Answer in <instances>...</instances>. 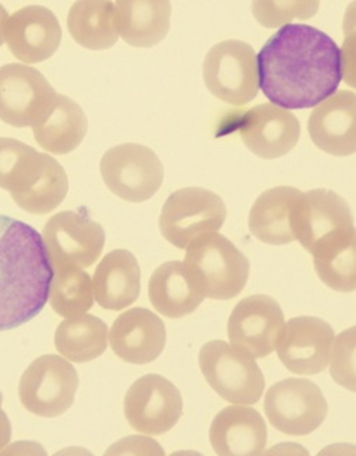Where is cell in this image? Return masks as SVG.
Instances as JSON below:
<instances>
[{"label":"cell","mask_w":356,"mask_h":456,"mask_svg":"<svg viewBox=\"0 0 356 456\" xmlns=\"http://www.w3.org/2000/svg\"><path fill=\"white\" fill-rule=\"evenodd\" d=\"M87 127L82 107L75 100L59 94L53 109L32 128L42 149L52 154H68L82 144Z\"/></svg>","instance_id":"cell-26"},{"label":"cell","mask_w":356,"mask_h":456,"mask_svg":"<svg viewBox=\"0 0 356 456\" xmlns=\"http://www.w3.org/2000/svg\"><path fill=\"white\" fill-rule=\"evenodd\" d=\"M329 358L335 381L355 392V327L334 339Z\"/></svg>","instance_id":"cell-31"},{"label":"cell","mask_w":356,"mask_h":456,"mask_svg":"<svg viewBox=\"0 0 356 456\" xmlns=\"http://www.w3.org/2000/svg\"><path fill=\"white\" fill-rule=\"evenodd\" d=\"M118 36L134 47H153L167 36L171 4L167 0H120L116 2Z\"/></svg>","instance_id":"cell-25"},{"label":"cell","mask_w":356,"mask_h":456,"mask_svg":"<svg viewBox=\"0 0 356 456\" xmlns=\"http://www.w3.org/2000/svg\"><path fill=\"white\" fill-rule=\"evenodd\" d=\"M68 28L71 37L90 50L110 49L120 37L117 9L106 0L76 2L69 12Z\"/></svg>","instance_id":"cell-27"},{"label":"cell","mask_w":356,"mask_h":456,"mask_svg":"<svg viewBox=\"0 0 356 456\" xmlns=\"http://www.w3.org/2000/svg\"><path fill=\"white\" fill-rule=\"evenodd\" d=\"M227 208L218 194L201 187L177 190L164 203L160 230L177 248H187L192 240L215 232L224 224Z\"/></svg>","instance_id":"cell-8"},{"label":"cell","mask_w":356,"mask_h":456,"mask_svg":"<svg viewBox=\"0 0 356 456\" xmlns=\"http://www.w3.org/2000/svg\"><path fill=\"white\" fill-rule=\"evenodd\" d=\"M334 339V330L327 321L317 317L291 318L278 344V356L294 374H320L327 370Z\"/></svg>","instance_id":"cell-17"},{"label":"cell","mask_w":356,"mask_h":456,"mask_svg":"<svg viewBox=\"0 0 356 456\" xmlns=\"http://www.w3.org/2000/svg\"><path fill=\"white\" fill-rule=\"evenodd\" d=\"M203 77L213 96L232 106H244L258 94L255 50L241 40H225L211 47Z\"/></svg>","instance_id":"cell-7"},{"label":"cell","mask_w":356,"mask_h":456,"mask_svg":"<svg viewBox=\"0 0 356 456\" xmlns=\"http://www.w3.org/2000/svg\"><path fill=\"white\" fill-rule=\"evenodd\" d=\"M61 42V23L47 7H21L7 21V47L23 63L47 61L56 53Z\"/></svg>","instance_id":"cell-18"},{"label":"cell","mask_w":356,"mask_h":456,"mask_svg":"<svg viewBox=\"0 0 356 456\" xmlns=\"http://www.w3.org/2000/svg\"><path fill=\"white\" fill-rule=\"evenodd\" d=\"M254 16L265 28L289 23L292 19H310L317 13L318 2H254Z\"/></svg>","instance_id":"cell-30"},{"label":"cell","mask_w":356,"mask_h":456,"mask_svg":"<svg viewBox=\"0 0 356 456\" xmlns=\"http://www.w3.org/2000/svg\"><path fill=\"white\" fill-rule=\"evenodd\" d=\"M57 96L37 69L19 63L0 68V120L7 125L33 127L53 109Z\"/></svg>","instance_id":"cell-12"},{"label":"cell","mask_w":356,"mask_h":456,"mask_svg":"<svg viewBox=\"0 0 356 456\" xmlns=\"http://www.w3.org/2000/svg\"><path fill=\"white\" fill-rule=\"evenodd\" d=\"M234 126L242 142L261 159H279L288 154L299 140L301 126L295 114L272 103L239 113Z\"/></svg>","instance_id":"cell-16"},{"label":"cell","mask_w":356,"mask_h":456,"mask_svg":"<svg viewBox=\"0 0 356 456\" xmlns=\"http://www.w3.org/2000/svg\"><path fill=\"white\" fill-rule=\"evenodd\" d=\"M78 388L76 368L61 356L43 355L21 375L19 396L30 413L56 418L73 405Z\"/></svg>","instance_id":"cell-10"},{"label":"cell","mask_w":356,"mask_h":456,"mask_svg":"<svg viewBox=\"0 0 356 456\" xmlns=\"http://www.w3.org/2000/svg\"><path fill=\"white\" fill-rule=\"evenodd\" d=\"M263 411L278 431L303 436L322 425L328 403L317 384L305 378H288L268 389Z\"/></svg>","instance_id":"cell-11"},{"label":"cell","mask_w":356,"mask_h":456,"mask_svg":"<svg viewBox=\"0 0 356 456\" xmlns=\"http://www.w3.org/2000/svg\"><path fill=\"white\" fill-rule=\"evenodd\" d=\"M267 425L261 413L248 406H227L215 415L210 428L214 452L220 456L263 455Z\"/></svg>","instance_id":"cell-21"},{"label":"cell","mask_w":356,"mask_h":456,"mask_svg":"<svg viewBox=\"0 0 356 456\" xmlns=\"http://www.w3.org/2000/svg\"><path fill=\"white\" fill-rule=\"evenodd\" d=\"M150 301L161 315L182 318L203 303V289L191 268L182 261H168L156 268L149 282Z\"/></svg>","instance_id":"cell-22"},{"label":"cell","mask_w":356,"mask_h":456,"mask_svg":"<svg viewBox=\"0 0 356 456\" xmlns=\"http://www.w3.org/2000/svg\"><path fill=\"white\" fill-rule=\"evenodd\" d=\"M52 278L42 235L23 221L0 216V331L39 315L49 299Z\"/></svg>","instance_id":"cell-2"},{"label":"cell","mask_w":356,"mask_h":456,"mask_svg":"<svg viewBox=\"0 0 356 456\" xmlns=\"http://www.w3.org/2000/svg\"><path fill=\"white\" fill-rule=\"evenodd\" d=\"M125 415L130 427L140 434H166L182 418V394L166 378L144 375L125 394Z\"/></svg>","instance_id":"cell-15"},{"label":"cell","mask_w":356,"mask_h":456,"mask_svg":"<svg viewBox=\"0 0 356 456\" xmlns=\"http://www.w3.org/2000/svg\"><path fill=\"white\" fill-rule=\"evenodd\" d=\"M0 189L28 213L56 210L69 192L66 171L53 157L14 139H0Z\"/></svg>","instance_id":"cell-3"},{"label":"cell","mask_w":356,"mask_h":456,"mask_svg":"<svg viewBox=\"0 0 356 456\" xmlns=\"http://www.w3.org/2000/svg\"><path fill=\"white\" fill-rule=\"evenodd\" d=\"M49 299L61 317L73 318L87 313L94 304L89 274L80 268H53Z\"/></svg>","instance_id":"cell-29"},{"label":"cell","mask_w":356,"mask_h":456,"mask_svg":"<svg viewBox=\"0 0 356 456\" xmlns=\"http://www.w3.org/2000/svg\"><path fill=\"white\" fill-rule=\"evenodd\" d=\"M137 258L127 249H114L103 256L93 278L94 298L104 310L120 311L132 305L140 296Z\"/></svg>","instance_id":"cell-23"},{"label":"cell","mask_w":356,"mask_h":456,"mask_svg":"<svg viewBox=\"0 0 356 456\" xmlns=\"http://www.w3.org/2000/svg\"><path fill=\"white\" fill-rule=\"evenodd\" d=\"M107 189L130 203H142L160 190L164 167L149 147L125 142L107 150L100 161Z\"/></svg>","instance_id":"cell-9"},{"label":"cell","mask_w":356,"mask_h":456,"mask_svg":"<svg viewBox=\"0 0 356 456\" xmlns=\"http://www.w3.org/2000/svg\"><path fill=\"white\" fill-rule=\"evenodd\" d=\"M295 241L313 256V261L355 247V225L345 200L331 190L303 192L292 217Z\"/></svg>","instance_id":"cell-4"},{"label":"cell","mask_w":356,"mask_h":456,"mask_svg":"<svg viewBox=\"0 0 356 456\" xmlns=\"http://www.w3.org/2000/svg\"><path fill=\"white\" fill-rule=\"evenodd\" d=\"M111 453H133V455H144V453H154V455H164L163 449L157 445V442L153 439L144 438V436H130V438L123 439L117 442L116 445L111 446L107 451V455Z\"/></svg>","instance_id":"cell-32"},{"label":"cell","mask_w":356,"mask_h":456,"mask_svg":"<svg viewBox=\"0 0 356 456\" xmlns=\"http://www.w3.org/2000/svg\"><path fill=\"white\" fill-rule=\"evenodd\" d=\"M52 268H89L99 260L106 244L104 228L87 216L61 211L43 228Z\"/></svg>","instance_id":"cell-13"},{"label":"cell","mask_w":356,"mask_h":456,"mask_svg":"<svg viewBox=\"0 0 356 456\" xmlns=\"http://www.w3.org/2000/svg\"><path fill=\"white\" fill-rule=\"evenodd\" d=\"M199 368L211 388L228 403L254 405L265 389L255 361L225 341H210L199 351Z\"/></svg>","instance_id":"cell-6"},{"label":"cell","mask_w":356,"mask_h":456,"mask_svg":"<svg viewBox=\"0 0 356 456\" xmlns=\"http://www.w3.org/2000/svg\"><path fill=\"white\" fill-rule=\"evenodd\" d=\"M184 263L198 280L204 296L211 299L235 298L248 281V258L218 232L192 240Z\"/></svg>","instance_id":"cell-5"},{"label":"cell","mask_w":356,"mask_h":456,"mask_svg":"<svg viewBox=\"0 0 356 456\" xmlns=\"http://www.w3.org/2000/svg\"><path fill=\"white\" fill-rule=\"evenodd\" d=\"M311 140L332 156H351L356 151L355 93L342 90L315 107L308 120Z\"/></svg>","instance_id":"cell-19"},{"label":"cell","mask_w":356,"mask_h":456,"mask_svg":"<svg viewBox=\"0 0 356 456\" xmlns=\"http://www.w3.org/2000/svg\"><path fill=\"white\" fill-rule=\"evenodd\" d=\"M301 196V190L287 185L263 192L249 211L251 234L271 246H284L295 241L292 217Z\"/></svg>","instance_id":"cell-24"},{"label":"cell","mask_w":356,"mask_h":456,"mask_svg":"<svg viewBox=\"0 0 356 456\" xmlns=\"http://www.w3.org/2000/svg\"><path fill=\"white\" fill-rule=\"evenodd\" d=\"M285 330L281 306L268 296L241 299L228 320V338L232 348L254 360L274 353Z\"/></svg>","instance_id":"cell-14"},{"label":"cell","mask_w":356,"mask_h":456,"mask_svg":"<svg viewBox=\"0 0 356 456\" xmlns=\"http://www.w3.org/2000/svg\"><path fill=\"white\" fill-rule=\"evenodd\" d=\"M109 328L99 317L82 314L66 318L54 334V346L59 354L71 362H89L103 355L107 349Z\"/></svg>","instance_id":"cell-28"},{"label":"cell","mask_w":356,"mask_h":456,"mask_svg":"<svg viewBox=\"0 0 356 456\" xmlns=\"http://www.w3.org/2000/svg\"><path fill=\"white\" fill-rule=\"evenodd\" d=\"M7 21H9V14H7L6 9L0 4V46L6 40Z\"/></svg>","instance_id":"cell-34"},{"label":"cell","mask_w":356,"mask_h":456,"mask_svg":"<svg viewBox=\"0 0 356 456\" xmlns=\"http://www.w3.org/2000/svg\"><path fill=\"white\" fill-rule=\"evenodd\" d=\"M2 401H4V395L0 394V452L9 445L12 439L11 420L7 418L4 411L2 410Z\"/></svg>","instance_id":"cell-33"},{"label":"cell","mask_w":356,"mask_h":456,"mask_svg":"<svg viewBox=\"0 0 356 456\" xmlns=\"http://www.w3.org/2000/svg\"><path fill=\"white\" fill-rule=\"evenodd\" d=\"M163 321L147 308H132L114 321L110 331L113 353L128 363L142 365L157 360L166 346Z\"/></svg>","instance_id":"cell-20"},{"label":"cell","mask_w":356,"mask_h":456,"mask_svg":"<svg viewBox=\"0 0 356 456\" xmlns=\"http://www.w3.org/2000/svg\"><path fill=\"white\" fill-rule=\"evenodd\" d=\"M258 86L282 109H311L331 97L344 77V54L320 28L285 25L256 56Z\"/></svg>","instance_id":"cell-1"}]
</instances>
